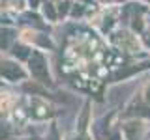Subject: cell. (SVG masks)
Instances as JSON below:
<instances>
[{
	"mask_svg": "<svg viewBox=\"0 0 150 140\" xmlns=\"http://www.w3.org/2000/svg\"><path fill=\"white\" fill-rule=\"evenodd\" d=\"M26 50H28V49H25V47H17V49H15V56L19 54L21 58H26V56H28V52H26Z\"/></svg>",
	"mask_w": 150,
	"mask_h": 140,
	"instance_id": "obj_3",
	"label": "cell"
},
{
	"mask_svg": "<svg viewBox=\"0 0 150 140\" xmlns=\"http://www.w3.org/2000/svg\"><path fill=\"white\" fill-rule=\"evenodd\" d=\"M30 69H32V75L38 78H45L47 77V69H45V62L41 58V54H32V60H30Z\"/></svg>",
	"mask_w": 150,
	"mask_h": 140,
	"instance_id": "obj_1",
	"label": "cell"
},
{
	"mask_svg": "<svg viewBox=\"0 0 150 140\" xmlns=\"http://www.w3.org/2000/svg\"><path fill=\"white\" fill-rule=\"evenodd\" d=\"M0 71H2L4 75H6L8 78H21L23 77V73H21V69L17 67V65H13V64H8V62H4L2 65H0Z\"/></svg>",
	"mask_w": 150,
	"mask_h": 140,
	"instance_id": "obj_2",
	"label": "cell"
}]
</instances>
